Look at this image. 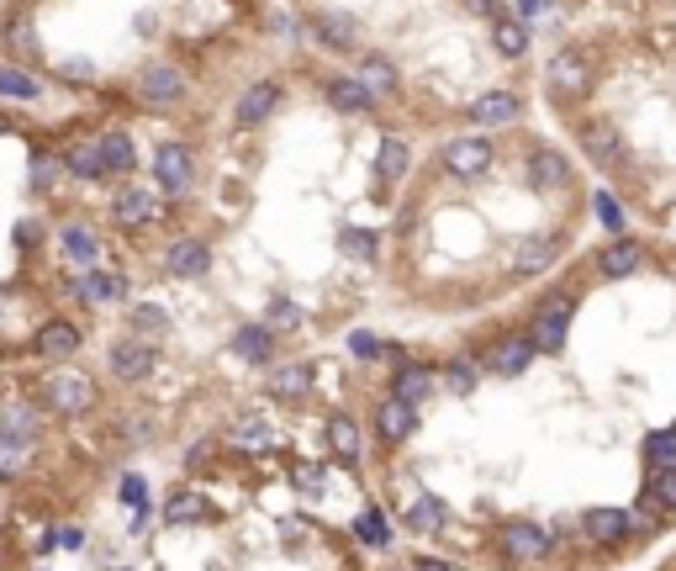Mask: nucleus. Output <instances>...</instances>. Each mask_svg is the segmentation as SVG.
Segmentation results:
<instances>
[{
  "label": "nucleus",
  "mask_w": 676,
  "mask_h": 571,
  "mask_svg": "<svg viewBox=\"0 0 676 571\" xmlns=\"http://www.w3.org/2000/svg\"><path fill=\"white\" fill-rule=\"evenodd\" d=\"M154 175H159V186H164L169 196L191 191V180H196L191 149H185V143H159V154H154Z\"/></svg>",
  "instance_id": "obj_4"
},
{
  "label": "nucleus",
  "mask_w": 676,
  "mask_h": 571,
  "mask_svg": "<svg viewBox=\"0 0 676 571\" xmlns=\"http://www.w3.org/2000/svg\"><path fill=\"white\" fill-rule=\"evenodd\" d=\"M645 455H650L655 471H661V466H676V434H650V439H645Z\"/></svg>",
  "instance_id": "obj_44"
},
{
  "label": "nucleus",
  "mask_w": 676,
  "mask_h": 571,
  "mask_svg": "<svg viewBox=\"0 0 676 571\" xmlns=\"http://www.w3.org/2000/svg\"><path fill=\"white\" fill-rule=\"evenodd\" d=\"M111 371H117L122 381H143L148 371H154V344L148 339H122L117 349H111Z\"/></svg>",
  "instance_id": "obj_11"
},
{
  "label": "nucleus",
  "mask_w": 676,
  "mask_h": 571,
  "mask_svg": "<svg viewBox=\"0 0 676 571\" xmlns=\"http://www.w3.org/2000/svg\"><path fill=\"white\" fill-rule=\"evenodd\" d=\"M640 260H645V249L634 244V238H613V244L597 254V270H603L608 281H624V275L640 270Z\"/></svg>",
  "instance_id": "obj_13"
},
{
  "label": "nucleus",
  "mask_w": 676,
  "mask_h": 571,
  "mask_svg": "<svg viewBox=\"0 0 676 571\" xmlns=\"http://www.w3.org/2000/svg\"><path fill=\"white\" fill-rule=\"evenodd\" d=\"M328 445L338 460H360V429L349 418H328Z\"/></svg>",
  "instance_id": "obj_32"
},
{
  "label": "nucleus",
  "mask_w": 676,
  "mask_h": 571,
  "mask_svg": "<svg viewBox=\"0 0 676 571\" xmlns=\"http://www.w3.org/2000/svg\"><path fill=\"white\" fill-rule=\"evenodd\" d=\"M275 101H280V85H275V80H259V85H249V90L238 96V106H233V122H238V127L265 122V117L275 112Z\"/></svg>",
  "instance_id": "obj_10"
},
{
  "label": "nucleus",
  "mask_w": 676,
  "mask_h": 571,
  "mask_svg": "<svg viewBox=\"0 0 676 571\" xmlns=\"http://www.w3.org/2000/svg\"><path fill=\"white\" fill-rule=\"evenodd\" d=\"M518 117V96H507V90H486V96L471 106V122L476 127H502Z\"/></svg>",
  "instance_id": "obj_20"
},
{
  "label": "nucleus",
  "mask_w": 676,
  "mask_h": 571,
  "mask_svg": "<svg viewBox=\"0 0 676 571\" xmlns=\"http://www.w3.org/2000/svg\"><path fill=\"white\" fill-rule=\"evenodd\" d=\"M465 6H471L476 16H502V11H497V0H465Z\"/></svg>",
  "instance_id": "obj_55"
},
{
  "label": "nucleus",
  "mask_w": 676,
  "mask_h": 571,
  "mask_svg": "<svg viewBox=\"0 0 676 571\" xmlns=\"http://www.w3.org/2000/svg\"><path fill=\"white\" fill-rule=\"evenodd\" d=\"M0 96L37 101V96H43V85H37V75H27V69H0Z\"/></svg>",
  "instance_id": "obj_35"
},
{
  "label": "nucleus",
  "mask_w": 676,
  "mask_h": 571,
  "mask_svg": "<svg viewBox=\"0 0 676 571\" xmlns=\"http://www.w3.org/2000/svg\"><path fill=\"white\" fill-rule=\"evenodd\" d=\"M434 392V371H423V365H407V371H397V397L402 402H418Z\"/></svg>",
  "instance_id": "obj_38"
},
{
  "label": "nucleus",
  "mask_w": 676,
  "mask_h": 571,
  "mask_svg": "<svg viewBox=\"0 0 676 571\" xmlns=\"http://www.w3.org/2000/svg\"><path fill=\"white\" fill-rule=\"evenodd\" d=\"M597 217H603V228H608L613 238L624 233V207H618L613 196H597Z\"/></svg>",
  "instance_id": "obj_49"
},
{
  "label": "nucleus",
  "mask_w": 676,
  "mask_h": 571,
  "mask_svg": "<svg viewBox=\"0 0 676 571\" xmlns=\"http://www.w3.org/2000/svg\"><path fill=\"white\" fill-rule=\"evenodd\" d=\"M375 170H381V180H402V170H407V143H402V138H381V159H375Z\"/></svg>",
  "instance_id": "obj_39"
},
{
  "label": "nucleus",
  "mask_w": 676,
  "mask_h": 571,
  "mask_svg": "<svg viewBox=\"0 0 676 571\" xmlns=\"http://www.w3.org/2000/svg\"><path fill=\"white\" fill-rule=\"evenodd\" d=\"M53 75L69 80V85H90V80H96V64H90V59H59V64H53Z\"/></svg>",
  "instance_id": "obj_45"
},
{
  "label": "nucleus",
  "mask_w": 676,
  "mask_h": 571,
  "mask_svg": "<svg viewBox=\"0 0 676 571\" xmlns=\"http://www.w3.org/2000/svg\"><path fill=\"white\" fill-rule=\"evenodd\" d=\"M360 85L370 96H391V90H397V69H391L381 53H370V59H360Z\"/></svg>",
  "instance_id": "obj_27"
},
{
  "label": "nucleus",
  "mask_w": 676,
  "mask_h": 571,
  "mask_svg": "<svg viewBox=\"0 0 676 571\" xmlns=\"http://www.w3.org/2000/svg\"><path fill=\"white\" fill-rule=\"evenodd\" d=\"M53 175H59V164H53V159H37V164H32V180H37V186H53Z\"/></svg>",
  "instance_id": "obj_53"
},
{
  "label": "nucleus",
  "mask_w": 676,
  "mask_h": 571,
  "mask_svg": "<svg viewBox=\"0 0 676 571\" xmlns=\"http://www.w3.org/2000/svg\"><path fill=\"white\" fill-rule=\"evenodd\" d=\"M64 170H69V175H80V180H101V175H106V164H101V143H90V149H69Z\"/></svg>",
  "instance_id": "obj_37"
},
{
  "label": "nucleus",
  "mask_w": 676,
  "mask_h": 571,
  "mask_svg": "<svg viewBox=\"0 0 676 571\" xmlns=\"http://www.w3.org/2000/svg\"><path fill=\"white\" fill-rule=\"evenodd\" d=\"M476 381H481V371H476V360H471V355H460V360H449V365H444V386H449L455 397L476 392Z\"/></svg>",
  "instance_id": "obj_36"
},
{
  "label": "nucleus",
  "mask_w": 676,
  "mask_h": 571,
  "mask_svg": "<svg viewBox=\"0 0 676 571\" xmlns=\"http://www.w3.org/2000/svg\"><path fill=\"white\" fill-rule=\"evenodd\" d=\"M270 328H280V334L302 328V307H296L291 297H275V302H270Z\"/></svg>",
  "instance_id": "obj_43"
},
{
  "label": "nucleus",
  "mask_w": 676,
  "mask_h": 571,
  "mask_svg": "<svg viewBox=\"0 0 676 571\" xmlns=\"http://www.w3.org/2000/svg\"><path fill=\"white\" fill-rule=\"evenodd\" d=\"M581 529H587V540L613 545V540H624V534H629V513L624 508H592L587 519H581Z\"/></svg>",
  "instance_id": "obj_18"
},
{
  "label": "nucleus",
  "mask_w": 676,
  "mask_h": 571,
  "mask_svg": "<svg viewBox=\"0 0 676 571\" xmlns=\"http://www.w3.org/2000/svg\"><path fill=\"white\" fill-rule=\"evenodd\" d=\"M338 249H344L349 260H375V233H365V228H344V233H338Z\"/></svg>",
  "instance_id": "obj_41"
},
{
  "label": "nucleus",
  "mask_w": 676,
  "mask_h": 571,
  "mask_svg": "<svg viewBox=\"0 0 676 571\" xmlns=\"http://www.w3.org/2000/svg\"><path fill=\"white\" fill-rule=\"evenodd\" d=\"M64 254H69L80 270H96V265H101V244H96L85 228H64Z\"/></svg>",
  "instance_id": "obj_30"
},
{
  "label": "nucleus",
  "mask_w": 676,
  "mask_h": 571,
  "mask_svg": "<svg viewBox=\"0 0 676 571\" xmlns=\"http://www.w3.org/2000/svg\"><path fill=\"white\" fill-rule=\"evenodd\" d=\"M502 550H507V561H539L544 550H550V534H544L539 524L529 519H518V524H502Z\"/></svg>",
  "instance_id": "obj_8"
},
{
  "label": "nucleus",
  "mask_w": 676,
  "mask_h": 571,
  "mask_svg": "<svg viewBox=\"0 0 676 571\" xmlns=\"http://www.w3.org/2000/svg\"><path fill=\"white\" fill-rule=\"evenodd\" d=\"M523 175H529L534 191H566L571 186V159L555 154V149H534L529 164H523Z\"/></svg>",
  "instance_id": "obj_6"
},
{
  "label": "nucleus",
  "mask_w": 676,
  "mask_h": 571,
  "mask_svg": "<svg viewBox=\"0 0 676 571\" xmlns=\"http://www.w3.org/2000/svg\"><path fill=\"white\" fill-rule=\"evenodd\" d=\"M655 503H661V508H676V466H661V471H655Z\"/></svg>",
  "instance_id": "obj_46"
},
{
  "label": "nucleus",
  "mask_w": 676,
  "mask_h": 571,
  "mask_svg": "<svg viewBox=\"0 0 676 571\" xmlns=\"http://www.w3.org/2000/svg\"><path fill=\"white\" fill-rule=\"evenodd\" d=\"M122 497H127L133 508H143V503H148V487L138 482V476H127V482H122Z\"/></svg>",
  "instance_id": "obj_52"
},
{
  "label": "nucleus",
  "mask_w": 676,
  "mask_h": 571,
  "mask_svg": "<svg viewBox=\"0 0 676 571\" xmlns=\"http://www.w3.org/2000/svg\"><path fill=\"white\" fill-rule=\"evenodd\" d=\"M74 297H85V302H96V307H106V302H117L122 297V275H111V270H85L80 281H74Z\"/></svg>",
  "instance_id": "obj_19"
},
{
  "label": "nucleus",
  "mask_w": 676,
  "mask_h": 571,
  "mask_svg": "<svg viewBox=\"0 0 676 571\" xmlns=\"http://www.w3.org/2000/svg\"><path fill=\"white\" fill-rule=\"evenodd\" d=\"M444 170L455 180H476L492 170V138H455L444 149Z\"/></svg>",
  "instance_id": "obj_3"
},
{
  "label": "nucleus",
  "mask_w": 676,
  "mask_h": 571,
  "mask_svg": "<svg viewBox=\"0 0 676 571\" xmlns=\"http://www.w3.org/2000/svg\"><path fill=\"white\" fill-rule=\"evenodd\" d=\"M228 439H233L238 450H270V445H275V423H270L265 413H238L233 429H228Z\"/></svg>",
  "instance_id": "obj_14"
},
{
  "label": "nucleus",
  "mask_w": 676,
  "mask_h": 571,
  "mask_svg": "<svg viewBox=\"0 0 676 571\" xmlns=\"http://www.w3.org/2000/svg\"><path fill=\"white\" fill-rule=\"evenodd\" d=\"M37 408H27V402H6V408H0V429L6 434H16V439H27V434H37Z\"/></svg>",
  "instance_id": "obj_34"
},
{
  "label": "nucleus",
  "mask_w": 676,
  "mask_h": 571,
  "mask_svg": "<svg viewBox=\"0 0 676 571\" xmlns=\"http://www.w3.org/2000/svg\"><path fill=\"white\" fill-rule=\"evenodd\" d=\"M206 265H212V249H206L201 238H180V244L169 249V275H180V281L206 275Z\"/></svg>",
  "instance_id": "obj_15"
},
{
  "label": "nucleus",
  "mask_w": 676,
  "mask_h": 571,
  "mask_svg": "<svg viewBox=\"0 0 676 571\" xmlns=\"http://www.w3.org/2000/svg\"><path fill=\"white\" fill-rule=\"evenodd\" d=\"M492 43L502 59H523L529 53V27L518 22V16H492Z\"/></svg>",
  "instance_id": "obj_22"
},
{
  "label": "nucleus",
  "mask_w": 676,
  "mask_h": 571,
  "mask_svg": "<svg viewBox=\"0 0 676 571\" xmlns=\"http://www.w3.org/2000/svg\"><path fill=\"white\" fill-rule=\"evenodd\" d=\"M550 90H555V96H566V101L587 96V90H592L587 59H581V53H555V59H550Z\"/></svg>",
  "instance_id": "obj_5"
},
{
  "label": "nucleus",
  "mask_w": 676,
  "mask_h": 571,
  "mask_svg": "<svg viewBox=\"0 0 676 571\" xmlns=\"http://www.w3.org/2000/svg\"><path fill=\"white\" fill-rule=\"evenodd\" d=\"M323 476H328L323 466H302V471H296V487H302L307 497H312V492H317V497H323V487H328V482H323Z\"/></svg>",
  "instance_id": "obj_50"
},
{
  "label": "nucleus",
  "mask_w": 676,
  "mask_h": 571,
  "mask_svg": "<svg viewBox=\"0 0 676 571\" xmlns=\"http://www.w3.org/2000/svg\"><path fill=\"white\" fill-rule=\"evenodd\" d=\"M444 519H449V508L439 503V497H418V503H412V513H407V529L434 534V529H444Z\"/></svg>",
  "instance_id": "obj_31"
},
{
  "label": "nucleus",
  "mask_w": 676,
  "mask_h": 571,
  "mask_svg": "<svg viewBox=\"0 0 676 571\" xmlns=\"http://www.w3.org/2000/svg\"><path fill=\"white\" fill-rule=\"evenodd\" d=\"M233 349H238V360H270V349H275V339H270V328H259V323H249V328H238L233 334Z\"/></svg>",
  "instance_id": "obj_29"
},
{
  "label": "nucleus",
  "mask_w": 676,
  "mask_h": 571,
  "mask_svg": "<svg viewBox=\"0 0 676 571\" xmlns=\"http://www.w3.org/2000/svg\"><path fill=\"white\" fill-rule=\"evenodd\" d=\"M349 349H354V355H360V360H375V355H381V339H375V334H349Z\"/></svg>",
  "instance_id": "obj_51"
},
{
  "label": "nucleus",
  "mask_w": 676,
  "mask_h": 571,
  "mask_svg": "<svg viewBox=\"0 0 676 571\" xmlns=\"http://www.w3.org/2000/svg\"><path fill=\"white\" fill-rule=\"evenodd\" d=\"M354 534H360L365 545H386V524H381V513H360V519H354Z\"/></svg>",
  "instance_id": "obj_47"
},
{
  "label": "nucleus",
  "mask_w": 676,
  "mask_h": 571,
  "mask_svg": "<svg viewBox=\"0 0 676 571\" xmlns=\"http://www.w3.org/2000/svg\"><path fill=\"white\" fill-rule=\"evenodd\" d=\"M32 349H37L43 360H69L74 349H80V328H74V323H64V318H53V323H43V328H37Z\"/></svg>",
  "instance_id": "obj_12"
},
{
  "label": "nucleus",
  "mask_w": 676,
  "mask_h": 571,
  "mask_svg": "<svg viewBox=\"0 0 676 571\" xmlns=\"http://www.w3.org/2000/svg\"><path fill=\"white\" fill-rule=\"evenodd\" d=\"M529 355H534V339L513 334V339H502L492 349V371L497 376H523V371H529Z\"/></svg>",
  "instance_id": "obj_21"
},
{
  "label": "nucleus",
  "mask_w": 676,
  "mask_h": 571,
  "mask_svg": "<svg viewBox=\"0 0 676 571\" xmlns=\"http://www.w3.org/2000/svg\"><path fill=\"white\" fill-rule=\"evenodd\" d=\"M418 571H449L444 561H418Z\"/></svg>",
  "instance_id": "obj_56"
},
{
  "label": "nucleus",
  "mask_w": 676,
  "mask_h": 571,
  "mask_svg": "<svg viewBox=\"0 0 676 571\" xmlns=\"http://www.w3.org/2000/svg\"><path fill=\"white\" fill-rule=\"evenodd\" d=\"M328 101L338 106V112H370V106H375V96L360 85V75H354V80H333L328 85Z\"/></svg>",
  "instance_id": "obj_26"
},
{
  "label": "nucleus",
  "mask_w": 676,
  "mask_h": 571,
  "mask_svg": "<svg viewBox=\"0 0 676 571\" xmlns=\"http://www.w3.org/2000/svg\"><path fill=\"white\" fill-rule=\"evenodd\" d=\"M111 212H117V223H122V228H148V223H159V217H164V201H159L154 191L133 186V191H117Z\"/></svg>",
  "instance_id": "obj_7"
},
{
  "label": "nucleus",
  "mask_w": 676,
  "mask_h": 571,
  "mask_svg": "<svg viewBox=\"0 0 676 571\" xmlns=\"http://www.w3.org/2000/svg\"><path fill=\"white\" fill-rule=\"evenodd\" d=\"M581 149H587V159L592 164H603V170H608V164H618V159H624V138H618L613 133V127H581Z\"/></svg>",
  "instance_id": "obj_17"
},
{
  "label": "nucleus",
  "mask_w": 676,
  "mask_h": 571,
  "mask_svg": "<svg viewBox=\"0 0 676 571\" xmlns=\"http://www.w3.org/2000/svg\"><path fill=\"white\" fill-rule=\"evenodd\" d=\"M555 254H560V244H550V238H529V244L513 249V270L518 275H539V270L555 265Z\"/></svg>",
  "instance_id": "obj_24"
},
{
  "label": "nucleus",
  "mask_w": 676,
  "mask_h": 571,
  "mask_svg": "<svg viewBox=\"0 0 676 571\" xmlns=\"http://www.w3.org/2000/svg\"><path fill=\"white\" fill-rule=\"evenodd\" d=\"M375 429H381L386 439H407L412 429H418V413H412V402L391 397V402H381V413H375Z\"/></svg>",
  "instance_id": "obj_23"
},
{
  "label": "nucleus",
  "mask_w": 676,
  "mask_h": 571,
  "mask_svg": "<svg viewBox=\"0 0 676 571\" xmlns=\"http://www.w3.org/2000/svg\"><path fill=\"white\" fill-rule=\"evenodd\" d=\"M571 297H544L539 302V318H534V349H544V355H560L566 349V323H571Z\"/></svg>",
  "instance_id": "obj_2"
},
{
  "label": "nucleus",
  "mask_w": 676,
  "mask_h": 571,
  "mask_svg": "<svg viewBox=\"0 0 676 571\" xmlns=\"http://www.w3.org/2000/svg\"><path fill=\"white\" fill-rule=\"evenodd\" d=\"M164 519L169 524H201V519H212V503H206L201 492H175L164 508Z\"/></svg>",
  "instance_id": "obj_25"
},
{
  "label": "nucleus",
  "mask_w": 676,
  "mask_h": 571,
  "mask_svg": "<svg viewBox=\"0 0 676 571\" xmlns=\"http://www.w3.org/2000/svg\"><path fill=\"white\" fill-rule=\"evenodd\" d=\"M6 43H11V53H22V59H32V53H37V27L27 22V16H16V22L6 27Z\"/></svg>",
  "instance_id": "obj_42"
},
{
  "label": "nucleus",
  "mask_w": 676,
  "mask_h": 571,
  "mask_svg": "<svg viewBox=\"0 0 676 571\" xmlns=\"http://www.w3.org/2000/svg\"><path fill=\"white\" fill-rule=\"evenodd\" d=\"M518 11L523 16H544V11H550V0H518Z\"/></svg>",
  "instance_id": "obj_54"
},
{
  "label": "nucleus",
  "mask_w": 676,
  "mask_h": 571,
  "mask_svg": "<svg viewBox=\"0 0 676 571\" xmlns=\"http://www.w3.org/2000/svg\"><path fill=\"white\" fill-rule=\"evenodd\" d=\"M138 90H143V101H154V106H175L185 96V75H180V69H169V64H148Z\"/></svg>",
  "instance_id": "obj_9"
},
{
  "label": "nucleus",
  "mask_w": 676,
  "mask_h": 571,
  "mask_svg": "<svg viewBox=\"0 0 676 571\" xmlns=\"http://www.w3.org/2000/svg\"><path fill=\"white\" fill-rule=\"evenodd\" d=\"M307 386H312L307 365H280V371L270 376V392L275 397H307Z\"/></svg>",
  "instance_id": "obj_33"
},
{
  "label": "nucleus",
  "mask_w": 676,
  "mask_h": 571,
  "mask_svg": "<svg viewBox=\"0 0 676 571\" xmlns=\"http://www.w3.org/2000/svg\"><path fill=\"white\" fill-rule=\"evenodd\" d=\"M43 397H48V408L53 413H64V418H80L96 408V381L80 376V371H53L43 381Z\"/></svg>",
  "instance_id": "obj_1"
},
{
  "label": "nucleus",
  "mask_w": 676,
  "mask_h": 571,
  "mask_svg": "<svg viewBox=\"0 0 676 571\" xmlns=\"http://www.w3.org/2000/svg\"><path fill=\"white\" fill-rule=\"evenodd\" d=\"M101 143V164H106V175H122V170H133V138L127 133H106V138H96Z\"/></svg>",
  "instance_id": "obj_28"
},
{
  "label": "nucleus",
  "mask_w": 676,
  "mask_h": 571,
  "mask_svg": "<svg viewBox=\"0 0 676 571\" xmlns=\"http://www.w3.org/2000/svg\"><path fill=\"white\" fill-rule=\"evenodd\" d=\"M312 38H317V43H328V48H354V43H360V27H354L344 11H317Z\"/></svg>",
  "instance_id": "obj_16"
},
{
  "label": "nucleus",
  "mask_w": 676,
  "mask_h": 571,
  "mask_svg": "<svg viewBox=\"0 0 676 571\" xmlns=\"http://www.w3.org/2000/svg\"><path fill=\"white\" fill-rule=\"evenodd\" d=\"M22 466H27V445L16 434H0V482L22 476Z\"/></svg>",
  "instance_id": "obj_40"
},
{
  "label": "nucleus",
  "mask_w": 676,
  "mask_h": 571,
  "mask_svg": "<svg viewBox=\"0 0 676 571\" xmlns=\"http://www.w3.org/2000/svg\"><path fill=\"white\" fill-rule=\"evenodd\" d=\"M0 133H11V117H0Z\"/></svg>",
  "instance_id": "obj_57"
},
{
  "label": "nucleus",
  "mask_w": 676,
  "mask_h": 571,
  "mask_svg": "<svg viewBox=\"0 0 676 571\" xmlns=\"http://www.w3.org/2000/svg\"><path fill=\"white\" fill-rule=\"evenodd\" d=\"M133 328H138V334H164V328H169L164 307H138L133 312Z\"/></svg>",
  "instance_id": "obj_48"
}]
</instances>
